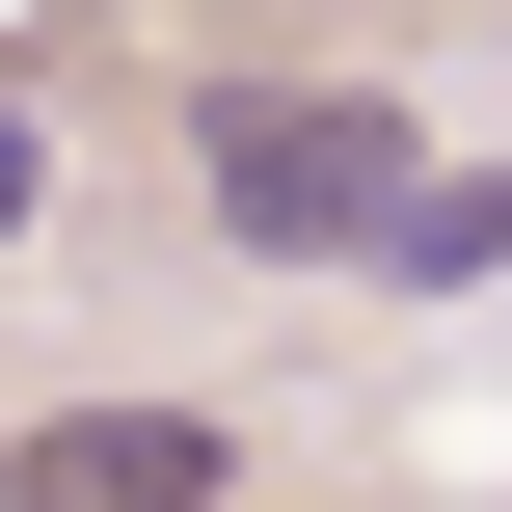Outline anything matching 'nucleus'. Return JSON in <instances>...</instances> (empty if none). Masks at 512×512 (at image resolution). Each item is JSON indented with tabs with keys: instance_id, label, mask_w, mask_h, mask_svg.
Wrapping results in <instances>:
<instances>
[{
	"instance_id": "obj_2",
	"label": "nucleus",
	"mask_w": 512,
	"mask_h": 512,
	"mask_svg": "<svg viewBox=\"0 0 512 512\" xmlns=\"http://www.w3.org/2000/svg\"><path fill=\"white\" fill-rule=\"evenodd\" d=\"M216 486H243L216 405H54V432H0V512H216Z\"/></svg>"
},
{
	"instance_id": "obj_1",
	"label": "nucleus",
	"mask_w": 512,
	"mask_h": 512,
	"mask_svg": "<svg viewBox=\"0 0 512 512\" xmlns=\"http://www.w3.org/2000/svg\"><path fill=\"white\" fill-rule=\"evenodd\" d=\"M405 108L378 81H216L189 108V216L243 243V270H378V216H405Z\"/></svg>"
},
{
	"instance_id": "obj_3",
	"label": "nucleus",
	"mask_w": 512,
	"mask_h": 512,
	"mask_svg": "<svg viewBox=\"0 0 512 512\" xmlns=\"http://www.w3.org/2000/svg\"><path fill=\"white\" fill-rule=\"evenodd\" d=\"M512 270V162H405V216H378V297H486Z\"/></svg>"
}]
</instances>
